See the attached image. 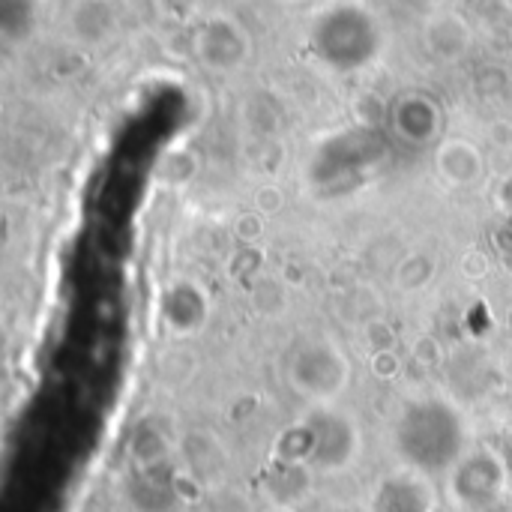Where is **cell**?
<instances>
[{
    "label": "cell",
    "instance_id": "obj_4",
    "mask_svg": "<svg viewBox=\"0 0 512 512\" xmlns=\"http://www.w3.org/2000/svg\"><path fill=\"white\" fill-rule=\"evenodd\" d=\"M504 489V468L498 465V459L492 453L465 459L456 471H453V492H459V501L471 504V507H483L489 501H495Z\"/></svg>",
    "mask_w": 512,
    "mask_h": 512
},
{
    "label": "cell",
    "instance_id": "obj_7",
    "mask_svg": "<svg viewBox=\"0 0 512 512\" xmlns=\"http://www.w3.org/2000/svg\"><path fill=\"white\" fill-rule=\"evenodd\" d=\"M495 201L504 213H512V171L501 177V183L495 186Z\"/></svg>",
    "mask_w": 512,
    "mask_h": 512
},
{
    "label": "cell",
    "instance_id": "obj_6",
    "mask_svg": "<svg viewBox=\"0 0 512 512\" xmlns=\"http://www.w3.org/2000/svg\"><path fill=\"white\" fill-rule=\"evenodd\" d=\"M438 171L450 186L468 189L483 180V153L468 141H450L438 153Z\"/></svg>",
    "mask_w": 512,
    "mask_h": 512
},
{
    "label": "cell",
    "instance_id": "obj_1",
    "mask_svg": "<svg viewBox=\"0 0 512 512\" xmlns=\"http://www.w3.org/2000/svg\"><path fill=\"white\" fill-rule=\"evenodd\" d=\"M465 444V429L459 414L438 399L414 402L399 420L402 456L417 471H444L459 462Z\"/></svg>",
    "mask_w": 512,
    "mask_h": 512
},
{
    "label": "cell",
    "instance_id": "obj_2",
    "mask_svg": "<svg viewBox=\"0 0 512 512\" xmlns=\"http://www.w3.org/2000/svg\"><path fill=\"white\" fill-rule=\"evenodd\" d=\"M348 378H351V366L342 348L330 339H306L291 351L288 381L300 396L318 405L336 399L348 387Z\"/></svg>",
    "mask_w": 512,
    "mask_h": 512
},
{
    "label": "cell",
    "instance_id": "obj_3",
    "mask_svg": "<svg viewBox=\"0 0 512 512\" xmlns=\"http://www.w3.org/2000/svg\"><path fill=\"white\" fill-rule=\"evenodd\" d=\"M159 315H162V324H165V330L171 336H180V339L195 336L210 321V297H207V291L198 282L174 279L162 291Z\"/></svg>",
    "mask_w": 512,
    "mask_h": 512
},
{
    "label": "cell",
    "instance_id": "obj_5",
    "mask_svg": "<svg viewBox=\"0 0 512 512\" xmlns=\"http://www.w3.org/2000/svg\"><path fill=\"white\" fill-rule=\"evenodd\" d=\"M435 492L426 486L420 474H402L381 486L378 492V512H432Z\"/></svg>",
    "mask_w": 512,
    "mask_h": 512
}]
</instances>
